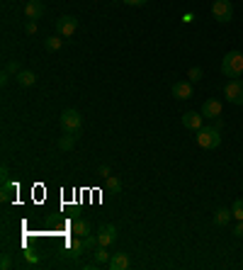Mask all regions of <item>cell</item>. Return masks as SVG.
I'll return each instance as SVG.
<instances>
[{
  "label": "cell",
  "instance_id": "cell-1",
  "mask_svg": "<svg viewBox=\"0 0 243 270\" xmlns=\"http://www.w3.org/2000/svg\"><path fill=\"white\" fill-rule=\"evenodd\" d=\"M221 73L226 78H238L243 73V54L241 51H228L221 61Z\"/></svg>",
  "mask_w": 243,
  "mask_h": 270
},
{
  "label": "cell",
  "instance_id": "cell-2",
  "mask_svg": "<svg viewBox=\"0 0 243 270\" xmlns=\"http://www.w3.org/2000/svg\"><path fill=\"white\" fill-rule=\"evenodd\" d=\"M197 144H199L202 149H219V144H221V129L214 127V124L202 127V129L197 132Z\"/></svg>",
  "mask_w": 243,
  "mask_h": 270
},
{
  "label": "cell",
  "instance_id": "cell-3",
  "mask_svg": "<svg viewBox=\"0 0 243 270\" xmlns=\"http://www.w3.org/2000/svg\"><path fill=\"white\" fill-rule=\"evenodd\" d=\"M211 17L216 22H231L233 17V5H231V0H214V5H211Z\"/></svg>",
  "mask_w": 243,
  "mask_h": 270
},
{
  "label": "cell",
  "instance_id": "cell-4",
  "mask_svg": "<svg viewBox=\"0 0 243 270\" xmlns=\"http://www.w3.org/2000/svg\"><path fill=\"white\" fill-rule=\"evenodd\" d=\"M61 127L64 132H76L81 134V127H83V117L78 110H64L61 112Z\"/></svg>",
  "mask_w": 243,
  "mask_h": 270
},
{
  "label": "cell",
  "instance_id": "cell-5",
  "mask_svg": "<svg viewBox=\"0 0 243 270\" xmlns=\"http://www.w3.org/2000/svg\"><path fill=\"white\" fill-rule=\"evenodd\" d=\"M224 95H226V100L231 105H243V81L241 78L228 81L226 88H224Z\"/></svg>",
  "mask_w": 243,
  "mask_h": 270
},
{
  "label": "cell",
  "instance_id": "cell-6",
  "mask_svg": "<svg viewBox=\"0 0 243 270\" xmlns=\"http://www.w3.org/2000/svg\"><path fill=\"white\" fill-rule=\"evenodd\" d=\"M76 30H78V20H76L73 15H61V17L56 20V34H61V37H73Z\"/></svg>",
  "mask_w": 243,
  "mask_h": 270
},
{
  "label": "cell",
  "instance_id": "cell-7",
  "mask_svg": "<svg viewBox=\"0 0 243 270\" xmlns=\"http://www.w3.org/2000/svg\"><path fill=\"white\" fill-rule=\"evenodd\" d=\"M221 112H224V107H221V102L219 100H204V105H202V117L204 119H219L221 117Z\"/></svg>",
  "mask_w": 243,
  "mask_h": 270
},
{
  "label": "cell",
  "instance_id": "cell-8",
  "mask_svg": "<svg viewBox=\"0 0 243 270\" xmlns=\"http://www.w3.org/2000/svg\"><path fill=\"white\" fill-rule=\"evenodd\" d=\"M182 127H185V129H192V132H199V129L204 127L202 112H185V115H182Z\"/></svg>",
  "mask_w": 243,
  "mask_h": 270
},
{
  "label": "cell",
  "instance_id": "cell-9",
  "mask_svg": "<svg viewBox=\"0 0 243 270\" xmlns=\"http://www.w3.org/2000/svg\"><path fill=\"white\" fill-rule=\"evenodd\" d=\"M170 93H173L175 100H190V98H192V83H187V81H178V83H173Z\"/></svg>",
  "mask_w": 243,
  "mask_h": 270
},
{
  "label": "cell",
  "instance_id": "cell-10",
  "mask_svg": "<svg viewBox=\"0 0 243 270\" xmlns=\"http://www.w3.org/2000/svg\"><path fill=\"white\" fill-rule=\"evenodd\" d=\"M114 238H117V229H114L112 224H102V226L97 229V241H100V246H112Z\"/></svg>",
  "mask_w": 243,
  "mask_h": 270
},
{
  "label": "cell",
  "instance_id": "cell-11",
  "mask_svg": "<svg viewBox=\"0 0 243 270\" xmlns=\"http://www.w3.org/2000/svg\"><path fill=\"white\" fill-rule=\"evenodd\" d=\"M44 15V3L42 0H30V3L25 5V17L27 20H39Z\"/></svg>",
  "mask_w": 243,
  "mask_h": 270
},
{
  "label": "cell",
  "instance_id": "cell-12",
  "mask_svg": "<svg viewBox=\"0 0 243 270\" xmlns=\"http://www.w3.org/2000/svg\"><path fill=\"white\" fill-rule=\"evenodd\" d=\"M83 251H85V246H83V238L73 234V236L68 238V246H66V255H73V258H78V255H81Z\"/></svg>",
  "mask_w": 243,
  "mask_h": 270
},
{
  "label": "cell",
  "instance_id": "cell-13",
  "mask_svg": "<svg viewBox=\"0 0 243 270\" xmlns=\"http://www.w3.org/2000/svg\"><path fill=\"white\" fill-rule=\"evenodd\" d=\"M107 265H110V270H127L129 268V255L127 253H114V255H110Z\"/></svg>",
  "mask_w": 243,
  "mask_h": 270
},
{
  "label": "cell",
  "instance_id": "cell-14",
  "mask_svg": "<svg viewBox=\"0 0 243 270\" xmlns=\"http://www.w3.org/2000/svg\"><path fill=\"white\" fill-rule=\"evenodd\" d=\"M15 83L22 85V88H32V85L37 83V76H34L32 71H20V73L15 76Z\"/></svg>",
  "mask_w": 243,
  "mask_h": 270
},
{
  "label": "cell",
  "instance_id": "cell-15",
  "mask_svg": "<svg viewBox=\"0 0 243 270\" xmlns=\"http://www.w3.org/2000/svg\"><path fill=\"white\" fill-rule=\"evenodd\" d=\"M78 136H81V134H76V132H66V134L59 139V149H61V151H71V149L76 146Z\"/></svg>",
  "mask_w": 243,
  "mask_h": 270
},
{
  "label": "cell",
  "instance_id": "cell-16",
  "mask_svg": "<svg viewBox=\"0 0 243 270\" xmlns=\"http://www.w3.org/2000/svg\"><path fill=\"white\" fill-rule=\"evenodd\" d=\"M71 234H76V236H88L90 234V224L85 221V219H73L71 221Z\"/></svg>",
  "mask_w": 243,
  "mask_h": 270
},
{
  "label": "cell",
  "instance_id": "cell-17",
  "mask_svg": "<svg viewBox=\"0 0 243 270\" xmlns=\"http://www.w3.org/2000/svg\"><path fill=\"white\" fill-rule=\"evenodd\" d=\"M61 47H64V37L61 34H51V37L44 39V49L47 51H59Z\"/></svg>",
  "mask_w": 243,
  "mask_h": 270
},
{
  "label": "cell",
  "instance_id": "cell-18",
  "mask_svg": "<svg viewBox=\"0 0 243 270\" xmlns=\"http://www.w3.org/2000/svg\"><path fill=\"white\" fill-rule=\"evenodd\" d=\"M231 217H233V212H228V209H216V212H214V224H216V226H226Z\"/></svg>",
  "mask_w": 243,
  "mask_h": 270
},
{
  "label": "cell",
  "instance_id": "cell-19",
  "mask_svg": "<svg viewBox=\"0 0 243 270\" xmlns=\"http://www.w3.org/2000/svg\"><path fill=\"white\" fill-rule=\"evenodd\" d=\"M105 187H107L112 195H119V192H122V180L114 178V175H110V178H105Z\"/></svg>",
  "mask_w": 243,
  "mask_h": 270
},
{
  "label": "cell",
  "instance_id": "cell-20",
  "mask_svg": "<svg viewBox=\"0 0 243 270\" xmlns=\"http://www.w3.org/2000/svg\"><path fill=\"white\" fill-rule=\"evenodd\" d=\"M93 253H95V263H97V265H102V263H107V260H110L107 246H95V248H93Z\"/></svg>",
  "mask_w": 243,
  "mask_h": 270
},
{
  "label": "cell",
  "instance_id": "cell-21",
  "mask_svg": "<svg viewBox=\"0 0 243 270\" xmlns=\"http://www.w3.org/2000/svg\"><path fill=\"white\" fill-rule=\"evenodd\" d=\"M17 190V185L15 183H10V180H3V195H0V197H3V202H10V197H13V192Z\"/></svg>",
  "mask_w": 243,
  "mask_h": 270
},
{
  "label": "cell",
  "instance_id": "cell-22",
  "mask_svg": "<svg viewBox=\"0 0 243 270\" xmlns=\"http://www.w3.org/2000/svg\"><path fill=\"white\" fill-rule=\"evenodd\" d=\"M5 73H10V76H17L20 71H22V66H20V61L17 59H10L8 64H5V68H3Z\"/></svg>",
  "mask_w": 243,
  "mask_h": 270
},
{
  "label": "cell",
  "instance_id": "cell-23",
  "mask_svg": "<svg viewBox=\"0 0 243 270\" xmlns=\"http://www.w3.org/2000/svg\"><path fill=\"white\" fill-rule=\"evenodd\" d=\"M202 76H204V73H202V68H199V66H192V68L187 71V78H190V83H197V81H202Z\"/></svg>",
  "mask_w": 243,
  "mask_h": 270
},
{
  "label": "cell",
  "instance_id": "cell-24",
  "mask_svg": "<svg viewBox=\"0 0 243 270\" xmlns=\"http://www.w3.org/2000/svg\"><path fill=\"white\" fill-rule=\"evenodd\" d=\"M83 246H85V251H88V248H95V246H100V241H97V234H88V236H83Z\"/></svg>",
  "mask_w": 243,
  "mask_h": 270
},
{
  "label": "cell",
  "instance_id": "cell-25",
  "mask_svg": "<svg viewBox=\"0 0 243 270\" xmlns=\"http://www.w3.org/2000/svg\"><path fill=\"white\" fill-rule=\"evenodd\" d=\"M231 212H233V217L241 221V219H243V200H236L233 207H231Z\"/></svg>",
  "mask_w": 243,
  "mask_h": 270
},
{
  "label": "cell",
  "instance_id": "cell-26",
  "mask_svg": "<svg viewBox=\"0 0 243 270\" xmlns=\"http://www.w3.org/2000/svg\"><path fill=\"white\" fill-rule=\"evenodd\" d=\"M37 30H39L37 20H27V22H25V32H27V34H37Z\"/></svg>",
  "mask_w": 243,
  "mask_h": 270
},
{
  "label": "cell",
  "instance_id": "cell-27",
  "mask_svg": "<svg viewBox=\"0 0 243 270\" xmlns=\"http://www.w3.org/2000/svg\"><path fill=\"white\" fill-rule=\"evenodd\" d=\"M97 175H100L102 180H105V178H110V166H100V168H97Z\"/></svg>",
  "mask_w": 243,
  "mask_h": 270
},
{
  "label": "cell",
  "instance_id": "cell-28",
  "mask_svg": "<svg viewBox=\"0 0 243 270\" xmlns=\"http://www.w3.org/2000/svg\"><path fill=\"white\" fill-rule=\"evenodd\" d=\"M233 236H238V238H243V219L233 226Z\"/></svg>",
  "mask_w": 243,
  "mask_h": 270
},
{
  "label": "cell",
  "instance_id": "cell-29",
  "mask_svg": "<svg viewBox=\"0 0 243 270\" xmlns=\"http://www.w3.org/2000/svg\"><path fill=\"white\" fill-rule=\"evenodd\" d=\"M127 5H131V8H141V5H146L148 0H124Z\"/></svg>",
  "mask_w": 243,
  "mask_h": 270
},
{
  "label": "cell",
  "instance_id": "cell-30",
  "mask_svg": "<svg viewBox=\"0 0 243 270\" xmlns=\"http://www.w3.org/2000/svg\"><path fill=\"white\" fill-rule=\"evenodd\" d=\"M0 268H3V270L13 268V260H10V255H3V260H0Z\"/></svg>",
  "mask_w": 243,
  "mask_h": 270
},
{
  "label": "cell",
  "instance_id": "cell-31",
  "mask_svg": "<svg viewBox=\"0 0 243 270\" xmlns=\"http://www.w3.org/2000/svg\"><path fill=\"white\" fill-rule=\"evenodd\" d=\"M0 178H3V180H10V168H8V166L0 168Z\"/></svg>",
  "mask_w": 243,
  "mask_h": 270
},
{
  "label": "cell",
  "instance_id": "cell-32",
  "mask_svg": "<svg viewBox=\"0 0 243 270\" xmlns=\"http://www.w3.org/2000/svg\"><path fill=\"white\" fill-rule=\"evenodd\" d=\"M8 81H10V73H5V71H3V73H0V83L8 85Z\"/></svg>",
  "mask_w": 243,
  "mask_h": 270
},
{
  "label": "cell",
  "instance_id": "cell-33",
  "mask_svg": "<svg viewBox=\"0 0 243 270\" xmlns=\"http://www.w3.org/2000/svg\"><path fill=\"white\" fill-rule=\"evenodd\" d=\"M194 20V15L192 13H187V15H182V22H192Z\"/></svg>",
  "mask_w": 243,
  "mask_h": 270
},
{
  "label": "cell",
  "instance_id": "cell-34",
  "mask_svg": "<svg viewBox=\"0 0 243 270\" xmlns=\"http://www.w3.org/2000/svg\"><path fill=\"white\" fill-rule=\"evenodd\" d=\"M27 260H30V263H37V260H39V258H37V255H34V253H27Z\"/></svg>",
  "mask_w": 243,
  "mask_h": 270
}]
</instances>
